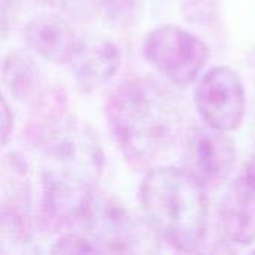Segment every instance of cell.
Wrapping results in <instances>:
<instances>
[{
	"label": "cell",
	"mask_w": 255,
	"mask_h": 255,
	"mask_svg": "<svg viewBox=\"0 0 255 255\" xmlns=\"http://www.w3.org/2000/svg\"><path fill=\"white\" fill-rule=\"evenodd\" d=\"M22 136L42 154V220L55 229L79 224L105 169L97 136L88 126L66 115H37Z\"/></svg>",
	"instance_id": "obj_1"
},
{
	"label": "cell",
	"mask_w": 255,
	"mask_h": 255,
	"mask_svg": "<svg viewBox=\"0 0 255 255\" xmlns=\"http://www.w3.org/2000/svg\"><path fill=\"white\" fill-rule=\"evenodd\" d=\"M105 117L117 146L134 167L158 160L176 142L184 123L181 100L151 78L117 87L108 97Z\"/></svg>",
	"instance_id": "obj_2"
},
{
	"label": "cell",
	"mask_w": 255,
	"mask_h": 255,
	"mask_svg": "<svg viewBox=\"0 0 255 255\" xmlns=\"http://www.w3.org/2000/svg\"><path fill=\"white\" fill-rule=\"evenodd\" d=\"M139 202L154 235L176 251L193 253L209 224L206 185L188 169L157 166L140 182Z\"/></svg>",
	"instance_id": "obj_3"
},
{
	"label": "cell",
	"mask_w": 255,
	"mask_h": 255,
	"mask_svg": "<svg viewBox=\"0 0 255 255\" xmlns=\"http://www.w3.org/2000/svg\"><path fill=\"white\" fill-rule=\"evenodd\" d=\"M145 58L170 82L187 85L206 66L211 49L190 30L166 24L151 30L143 43Z\"/></svg>",
	"instance_id": "obj_4"
},
{
	"label": "cell",
	"mask_w": 255,
	"mask_h": 255,
	"mask_svg": "<svg viewBox=\"0 0 255 255\" xmlns=\"http://www.w3.org/2000/svg\"><path fill=\"white\" fill-rule=\"evenodd\" d=\"M196 108L205 124L223 130H238L247 112L245 85L229 66H215L205 73L194 93Z\"/></svg>",
	"instance_id": "obj_5"
},
{
	"label": "cell",
	"mask_w": 255,
	"mask_h": 255,
	"mask_svg": "<svg viewBox=\"0 0 255 255\" xmlns=\"http://www.w3.org/2000/svg\"><path fill=\"white\" fill-rule=\"evenodd\" d=\"M1 247L13 242L19 247L30 238L31 179L27 163L16 152H9L1 160Z\"/></svg>",
	"instance_id": "obj_6"
},
{
	"label": "cell",
	"mask_w": 255,
	"mask_h": 255,
	"mask_svg": "<svg viewBox=\"0 0 255 255\" xmlns=\"http://www.w3.org/2000/svg\"><path fill=\"white\" fill-rule=\"evenodd\" d=\"M81 226L99 253H134L145 241L139 223L111 199L94 196Z\"/></svg>",
	"instance_id": "obj_7"
},
{
	"label": "cell",
	"mask_w": 255,
	"mask_h": 255,
	"mask_svg": "<svg viewBox=\"0 0 255 255\" xmlns=\"http://www.w3.org/2000/svg\"><path fill=\"white\" fill-rule=\"evenodd\" d=\"M187 169L206 187L223 184L233 172L236 145L227 131L211 126L194 127L185 142Z\"/></svg>",
	"instance_id": "obj_8"
},
{
	"label": "cell",
	"mask_w": 255,
	"mask_h": 255,
	"mask_svg": "<svg viewBox=\"0 0 255 255\" xmlns=\"http://www.w3.org/2000/svg\"><path fill=\"white\" fill-rule=\"evenodd\" d=\"M70 72L76 84L91 91L108 82L121 66V51L118 45L105 36H85L78 39L72 54Z\"/></svg>",
	"instance_id": "obj_9"
},
{
	"label": "cell",
	"mask_w": 255,
	"mask_h": 255,
	"mask_svg": "<svg viewBox=\"0 0 255 255\" xmlns=\"http://www.w3.org/2000/svg\"><path fill=\"white\" fill-rule=\"evenodd\" d=\"M218 232L230 245L255 242V188L238 179L223 196L217 220Z\"/></svg>",
	"instance_id": "obj_10"
},
{
	"label": "cell",
	"mask_w": 255,
	"mask_h": 255,
	"mask_svg": "<svg viewBox=\"0 0 255 255\" xmlns=\"http://www.w3.org/2000/svg\"><path fill=\"white\" fill-rule=\"evenodd\" d=\"M24 36L33 52L54 64H67L78 43L69 22L57 15L33 18L27 22Z\"/></svg>",
	"instance_id": "obj_11"
},
{
	"label": "cell",
	"mask_w": 255,
	"mask_h": 255,
	"mask_svg": "<svg viewBox=\"0 0 255 255\" xmlns=\"http://www.w3.org/2000/svg\"><path fill=\"white\" fill-rule=\"evenodd\" d=\"M3 84L19 103L34 108L51 90L37 63L24 52H12L3 60Z\"/></svg>",
	"instance_id": "obj_12"
},
{
	"label": "cell",
	"mask_w": 255,
	"mask_h": 255,
	"mask_svg": "<svg viewBox=\"0 0 255 255\" xmlns=\"http://www.w3.org/2000/svg\"><path fill=\"white\" fill-rule=\"evenodd\" d=\"M87 3L88 7L100 10L106 18L121 22L134 13L139 0H87Z\"/></svg>",
	"instance_id": "obj_13"
},
{
	"label": "cell",
	"mask_w": 255,
	"mask_h": 255,
	"mask_svg": "<svg viewBox=\"0 0 255 255\" xmlns=\"http://www.w3.org/2000/svg\"><path fill=\"white\" fill-rule=\"evenodd\" d=\"M184 13L188 21L209 24L217 18L218 0H184Z\"/></svg>",
	"instance_id": "obj_14"
},
{
	"label": "cell",
	"mask_w": 255,
	"mask_h": 255,
	"mask_svg": "<svg viewBox=\"0 0 255 255\" xmlns=\"http://www.w3.org/2000/svg\"><path fill=\"white\" fill-rule=\"evenodd\" d=\"M52 253H99L90 238L84 233H64L60 239L54 244Z\"/></svg>",
	"instance_id": "obj_15"
},
{
	"label": "cell",
	"mask_w": 255,
	"mask_h": 255,
	"mask_svg": "<svg viewBox=\"0 0 255 255\" xmlns=\"http://www.w3.org/2000/svg\"><path fill=\"white\" fill-rule=\"evenodd\" d=\"M1 6V36L3 39L12 30L19 16V0H0Z\"/></svg>",
	"instance_id": "obj_16"
},
{
	"label": "cell",
	"mask_w": 255,
	"mask_h": 255,
	"mask_svg": "<svg viewBox=\"0 0 255 255\" xmlns=\"http://www.w3.org/2000/svg\"><path fill=\"white\" fill-rule=\"evenodd\" d=\"M13 123H15V115L12 108L9 106L7 100L3 97L1 100V145L4 146L13 131Z\"/></svg>",
	"instance_id": "obj_17"
},
{
	"label": "cell",
	"mask_w": 255,
	"mask_h": 255,
	"mask_svg": "<svg viewBox=\"0 0 255 255\" xmlns=\"http://www.w3.org/2000/svg\"><path fill=\"white\" fill-rule=\"evenodd\" d=\"M241 179H244L245 182H248L255 188V158L245 166L244 173L241 175Z\"/></svg>",
	"instance_id": "obj_18"
},
{
	"label": "cell",
	"mask_w": 255,
	"mask_h": 255,
	"mask_svg": "<svg viewBox=\"0 0 255 255\" xmlns=\"http://www.w3.org/2000/svg\"><path fill=\"white\" fill-rule=\"evenodd\" d=\"M33 1H36L37 4H42V6H55L64 0H33Z\"/></svg>",
	"instance_id": "obj_19"
}]
</instances>
